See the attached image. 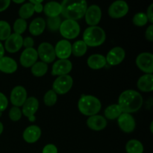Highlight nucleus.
Here are the masks:
<instances>
[{"label": "nucleus", "instance_id": "f257e3e1", "mask_svg": "<svg viewBox=\"0 0 153 153\" xmlns=\"http://www.w3.org/2000/svg\"><path fill=\"white\" fill-rule=\"evenodd\" d=\"M143 100L141 94L134 90H126L121 93L118 99V105L123 113H134L141 108Z\"/></svg>", "mask_w": 153, "mask_h": 153}, {"label": "nucleus", "instance_id": "f03ea898", "mask_svg": "<svg viewBox=\"0 0 153 153\" xmlns=\"http://www.w3.org/2000/svg\"><path fill=\"white\" fill-rule=\"evenodd\" d=\"M61 6V14L65 19L76 21L85 16L88 2L86 0H63Z\"/></svg>", "mask_w": 153, "mask_h": 153}, {"label": "nucleus", "instance_id": "7ed1b4c3", "mask_svg": "<svg viewBox=\"0 0 153 153\" xmlns=\"http://www.w3.org/2000/svg\"><path fill=\"white\" fill-rule=\"evenodd\" d=\"M78 108L81 114L85 116L91 117L96 115L102 108L100 100L92 95H82L78 102Z\"/></svg>", "mask_w": 153, "mask_h": 153}, {"label": "nucleus", "instance_id": "20e7f679", "mask_svg": "<svg viewBox=\"0 0 153 153\" xmlns=\"http://www.w3.org/2000/svg\"><path fill=\"white\" fill-rule=\"evenodd\" d=\"M106 40L105 31L100 26H90L83 32V41L89 47L102 45Z\"/></svg>", "mask_w": 153, "mask_h": 153}, {"label": "nucleus", "instance_id": "39448f33", "mask_svg": "<svg viewBox=\"0 0 153 153\" xmlns=\"http://www.w3.org/2000/svg\"><path fill=\"white\" fill-rule=\"evenodd\" d=\"M80 25L77 21L73 19H67L61 22L59 28L60 34L65 40H73L80 34Z\"/></svg>", "mask_w": 153, "mask_h": 153}, {"label": "nucleus", "instance_id": "423d86ee", "mask_svg": "<svg viewBox=\"0 0 153 153\" xmlns=\"http://www.w3.org/2000/svg\"><path fill=\"white\" fill-rule=\"evenodd\" d=\"M73 79L70 75L60 76L55 79L52 84V90L58 95H64L71 90Z\"/></svg>", "mask_w": 153, "mask_h": 153}, {"label": "nucleus", "instance_id": "0eeeda50", "mask_svg": "<svg viewBox=\"0 0 153 153\" xmlns=\"http://www.w3.org/2000/svg\"><path fill=\"white\" fill-rule=\"evenodd\" d=\"M37 55L38 58L41 59V61L46 64H50L53 62L56 58L55 48L51 43L43 42L39 45L37 48Z\"/></svg>", "mask_w": 153, "mask_h": 153}, {"label": "nucleus", "instance_id": "6e6552de", "mask_svg": "<svg viewBox=\"0 0 153 153\" xmlns=\"http://www.w3.org/2000/svg\"><path fill=\"white\" fill-rule=\"evenodd\" d=\"M129 7L124 0H117L114 1L108 7V13L113 19H120L128 13Z\"/></svg>", "mask_w": 153, "mask_h": 153}, {"label": "nucleus", "instance_id": "1a4fd4ad", "mask_svg": "<svg viewBox=\"0 0 153 153\" xmlns=\"http://www.w3.org/2000/svg\"><path fill=\"white\" fill-rule=\"evenodd\" d=\"M39 101L37 98L31 97L27 98L22 106V114L26 117L30 122H34L36 120L35 114L38 111Z\"/></svg>", "mask_w": 153, "mask_h": 153}, {"label": "nucleus", "instance_id": "9d476101", "mask_svg": "<svg viewBox=\"0 0 153 153\" xmlns=\"http://www.w3.org/2000/svg\"><path fill=\"white\" fill-rule=\"evenodd\" d=\"M136 64L146 74L153 73V55L151 52H142L136 58Z\"/></svg>", "mask_w": 153, "mask_h": 153}, {"label": "nucleus", "instance_id": "9b49d317", "mask_svg": "<svg viewBox=\"0 0 153 153\" xmlns=\"http://www.w3.org/2000/svg\"><path fill=\"white\" fill-rule=\"evenodd\" d=\"M85 22L90 26H96L102 19V10L100 6L92 4L87 8L85 14Z\"/></svg>", "mask_w": 153, "mask_h": 153}, {"label": "nucleus", "instance_id": "f8f14e48", "mask_svg": "<svg viewBox=\"0 0 153 153\" xmlns=\"http://www.w3.org/2000/svg\"><path fill=\"white\" fill-rule=\"evenodd\" d=\"M23 38L20 34L13 33L11 34L4 42V50L9 53H15L17 52L22 47Z\"/></svg>", "mask_w": 153, "mask_h": 153}, {"label": "nucleus", "instance_id": "ddd939ff", "mask_svg": "<svg viewBox=\"0 0 153 153\" xmlns=\"http://www.w3.org/2000/svg\"><path fill=\"white\" fill-rule=\"evenodd\" d=\"M125 57V50L120 46H116L108 52L105 57L106 62L111 66L119 65L124 61Z\"/></svg>", "mask_w": 153, "mask_h": 153}, {"label": "nucleus", "instance_id": "4468645a", "mask_svg": "<svg viewBox=\"0 0 153 153\" xmlns=\"http://www.w3.org/2000/svg\"><path fill=\"white\" fill-rule=\"evenodd\" d=\"M73 69L72 62L68 59H59L55 61L52 65V76H64L69 75Z\"/></svg>", "mask_w": 153, "mask_h": 153}, {"label": "nucleus", "instance_id": "2eb2a0df", "mask_svg": "<svg viewBox=\"0 0 153 153\" xmlns=\"http://www.w3.org/2000/svg\"><path fill=\"white\" fill-rule=\"evenodd\" d=\"M27 91L22 86H16L10 92V100L11 104L16 107H21L27 100Z\"/></svg>", "mask_w": 153, "mask_h": 153}, {"label": "nucleus", "instance_id": "dca6fc26", "mask_svg": "<svg viewBox=\"0 0 153 153\" xmlns=\"http://www.w3.org/2000/svg\"><path fill=\"white\" fill-rule=\"evenodd\" d=\"M120 128L125 133H131L136 127V123L131 114L122 113L117 118Z\"/></svg>", "mask_w": 153, "mask_h": 153}, {"label": "nucleus", "instance_id": "f3484780", "mask_svg": "<svg viewBox=\"0 0 153 153\" xmlns=\"http://www.w3.org/2000/svg\"><path fill=\"white\" fill-rule=\"evenodd\" d=\"M38 59L37 52L34 48L25 49L19 58V62L22 67L25 68L31 67Z\"/></svg>", "mask_w": 153, "mask_h": 153}, {"label": "nucleus", "instance_id": "a211bd4d", "mask_svg": "<svg viewBox=\"0 0 153 153\" xmlns=\"http://www.w3.org/2000/svg\"><path fill=\"white\" fill-rule=\"evenodd\" d=\"M54 48L56 57L59 59H68L72 55L71 43L65 39L58 41Z\"/></svg>", "mask_w": 153, "mask_h": 153}, {"label": "nucleus", "instance_id": "6ab92c4d", "mask_svg": "<svg viewBox=\"0 0 153 153\" xmlns=\"http://www.w3.org/2000/svg\"><path fill=\"white\" fill-rule=\"evenodd\" d=\"M41 128L35 125H31L27 127L22 133L24 140L28 143H34L38 141L41 137Z\"/></svg>", "mask_w": 153, "mask_h": 153}, {"label": "nucleus", "instance_id": "aec40b11", "mask_svg": "<svg viewBox=\"0 0 153 153\" xmlns=\"http://www.w3.org/2000/svg\"><path fill=\"white\" fill-rule=\"evenodd\" d=\"M87 126L90 129L93 131H102L107 126V120L101 115H93L87 120Z\"/></svg>", "mask_w": 153, "mask_h": 153}, {"label": "nucleus", "instance_id": "412c9836", "mask_svg": "<svg viewBox=\"0 0 153 153\" xmlns=\"http://www.w3.org/2000/svg\"><path fill=\"white\" fill-rule=\"evenodd\" d=\"M18 65L14 59L7 56L0 58V71L6 74H12L17 70Z\"/></svg>", "mask_w": 153, "mask_h": 153}, {"label": "nucleus", "instance_id": "4be33fe9", "mask_svg": "<svg viewBox=\"0 0 153 153\" xmlns=\"http://www.w3.org/2000/svg\"><path fill=\"white\" fill-rule=\"evenodd\" d=\"M137 86L142 92H152L153 91V75L145 74L140 76L137 81Z\"/></svg>", "mask_w": 153, "mask_h": 153}, {"label": "nucleus", "instance_id": "5701e85b", "mask_svg": "<svg viewBox=\"0 0 153 153\" xmlns=\"http://www.w3.org/2000/svg\"><path fill=\"white\" fill-rule=\"evenodd\" d=\"M88 66L92 70H100L107 64L105 57L100 54L91 55L87 61Z\"/></svg>", "mask_w": 153, "mask_h": 153}, {"label": "nucleus", "instance_id": "b1692460", "mask_svg": "<svg viewBox=\"0 0 153 153\" xmlns=\"http://www.w3.org/2000/svg\"><path fill=\"white\" fill-rule=\"evenodd\" d=\"M46 28V21L42 17H37L33 19L28 26V30L31 35L39 36L42 34Z\"/></svg>", "mask_w": 153, "mask_h": 153}, {"label": "nucleus", "instance_id": "393cba45", "mask_svg": "<svg viewBox=\"0 0 153 153\" xmlns=\"http://www.w3.org/2000/svg\"><path fill=\"white\" fill-rule=\"evenodd\" d=\"M43 12L48 17H55L61 13V4L57 1H49L43 6Z\"/></svg>", "mask_w": 153, "mask_h": 153}, {"label": "nucleus", "instance_id": "a878e982", "mask_svg": "<svg viewBox=\"0 0 153 153\" xmlns=\"http://www.w3.org/2000/svg\"><path fill=\"white\" fill-rule=\"evenodd\" d=\"M122 113V110L118 104L110 105L105 109L104 114L105 117V118L110 120H114L117 119Z\"/></svg>", "mask_w": 153, "mask_h": 153}, {"label": "nucleus", "instance_id": "bb28decb", "mask_svg": "<svg viewBox=\"0 0 153 153\" xmlns=\"http://www.w3.org/2000/svg\"><path fill=\"white\" fill-rule=\"evenodd\" d=\"M47 64L43 61H37L32 67H31V72L33 76L35 77H42L45 76L48 71Z\"/></svg>", "mask_w": 153, "mask_h": 153}, {"label": "nucleus", "instance_id": "cd10ccee", "mask_svg": "<svg viewBox=\"0 0 153 153\" xmlns=\"http://www.w3.org/2000/svg\"><path fill=\"white\" fill-rule=\"evenodd\" d=\"M86 43L83 40H77L72 45V54L76 57H82L88 51Z\"/></svg>", "mask_w": 153, "mask_h": 153}, {"label": "nucleus", "instance_id": "c85d7f7f", "mask_svg": "<svg viewBox=\"0 0 153 153\" xmlns=\"http://www.w3.org/2000/svg\"><path fill=\"white\" fill-rule=\"evenodd\" d=\"M143 144L139 140L132 139L127 142L126 145V151L127 153H143Z\"/></svg>", "mask_w": 153, "mask_h": 153}, {"label": "nucleus", "instance_id": "c756f323", "mask_svg": "<svg viewBox=\"0 0 153 153\" xmlns=\"http://www.w3.org/2000/svg\"><path fill=\"white\" fill-rule=\"evenodd\" d=\"M34 4L31 3H25L20 7L19 10V16L21 19H27L34 15Z\"/></svg>", "mask_w": 153, "mask_h": 153}, {"label": "nucleus", "instance_id": "7c9ffc66", "mask_svg": "<svg viewBox=\"0 0 153 153\" xmlns=\"http://www.w3.org/2000/svg\"><path fill=\"white\" fill-rule=\"evenodd\" d=\"M57 101H58V94L52 89L48 91L43 97V102L48 107L55 105Z\"/></svg>", "mask_w": 153, "mask_h": 153}, {"label": "nucleus", "instance_id": "2f4dec72", "mask_svg": "<svg viewBox=\"0 0 153 153\" xmlns=\"http://www.w3.org/2000/svg\"><path fill=\"white\" fill-rule=\"evenodd\" d=\"M11 34L10 24L4 20H0V41L5 40Z\"/></svg>", "mask_w": 153, "mask_h": 153}, {"label": "nucleus", "instance_id": "473e14b6", "mask_svg": "<svg viewBox=\"0 0 153 153\" xmlns=\"http://www.w3.org/2000/svg\"><path fill=\"white\" fill-rule=\"evenodd\" d=\"M61 24V19L59 16L55 17H48L46 19V25L51 31H57L59 30Z\"/></svg>", "mask_w": 153, "mask_h": 153}, {"label": "nucleus", "instance_id": "72a5a7b5", "mask_svg": "<svg viewBox=\"0 0 153 153\" xmlns=\"http://www.w3.org/2000/svg\"><path fill=\"white\" fill-rule=\"evenodd\" d=\"M132 22L133 24L136 26L142 27L146 25L149 21H148L146 13H143V12H139V13H137L133 16Z\"/></svg>", "mask_w": 153, "mask_h": 153}, {"label": "nucleus", "instance_id": "f704fd0d", "mask_svg": "<svg viewBox=\"0 0 153 153\" xmlns=\"http://www.w3.org/2000/svg\"><path fill=\"white\" fill-rule=\"evenodd\" d=\"M27 25H27L26 20L19 18V19H16V21L13 23V31L16 34L21 35L27 29Z\"/></svg>", "mask_w": 153, "mask_h": 153}, {"label": "nucleus", "instance_id": "c9c22d12", "mask_svg": "<svg viewBox=\"0 0 153 153\" xmlns=\"http://www.w3.org/2000/svg\"><path fill=\"white\" fill-rule=\"evenodd\" d=\"M8 115L10 120L13 121V122H17L22 117V111H21V109L19 107L13 106L10 109V111H9Z\"/></svg>", "mask_w": 153, "mask_h": 153}, {"label": "nucleus", "instance_id": "e433bc0d", "mask_svg": "<svg viewBox=\"0 0 153 153\" xmlns=\"http://www.w3.org/2000/svg\"><path fill=\"white\" fill-rule=\"evenodd\" d=\"M8 106V100L4 94L0 92V112L6 110Z\"/></svg>", "mask_w": 153, "mask_h": 153}, {"label": "nucleus", "instance_id": "4c0bfd02", "mask_svg": "<svg viewBox=\"0 0 153 153\" xmlns=\"http://www.w3.org/2000/svg\"><path fill=\"white\" fill-rule=\"evenodd\" d=\"M58 148L55 145L52 144V143H49L46 144V146L43 147L42 153H58Z\"/></svg>", "mask_w": 153, "mask_h": 153}, {"label": "nucleus", "instance_id": "58836bf2", "mask_svg": "<svg viewBox=\"0 0 153 153\" xmlns=\"http://www.w3.org/2000/svg\"><path fill=\"white\" fill-rule=\"evenodd\" d=\"M34 45V40L32 37H26L25 38L23 39V42H22V46H24L25 49L33 48Z\"/></svg>", "mask_w": 153, "mask_h": 153}, {"label": "nucleus", "instance_id": "ea45409f", "mask_svg": "<svg viewBox=\"0 0 153 153\" xmlns=\"http://www.w3.org/2000/svg\"><path fill=\"white\" fill-rule=\"evenodd\" d=\"M145 37H146V40L149 42L153 41V25L151 24L149 27L147 28V29L146 30V32H145Z\"/></svg>", "mask_w": 153, "mask_h": 153}, {"label": "nucleus", "instance_id": "a19ab883", "mask_svg": "<svg viewBox=\"0 0 153 153\" xmlns=\"http://www.w3.org/2000/svg\"><path fill=\"white\" fill-rule=\"evenodd\" d=\"M11 0H0V12H3L8 8Z\"/></svg>", "mask_w": 153, "mask_h": 153}, {"label": "nucleus", "instance_id": "79ce46f5", "mask_svg": "<svg viewBox=\"0 0 153 153\" xmlns=\"http://www.w3.org/2000/svg\"><path fill=\"white\" fill-rule=\"evenodd\" d=\"M146 15V16H147L148 21H149L151 24H152L153 23V4H151L148 7Z\"/></svg>", "mask_w": 153, "mask_h": 153}, {"label": "nucleus", "instance_id": "37998d69", "mask_svg": "<svg viewBox=\"0 0 153 153\" xmlns=\"http://www.w3.org/2000/svg\"><path fill=\"white\" fill-rule=\"evenodd\" d=\"M34 12H37V13H41L43 10V5L42 4V3L40 4H34Z\"/></svg>", "mask_w": 153, "mask_h": 153}, {"label": "nucleus", "instance_id": "c03bdc74", "mask_svg": "<svg viewBox=\"0 0 153 153\" xmlns=\"http://www.w3.org/2000/svg\"><path fill=\"white\" fill-rule=\"evenodd\" d=\"M4 46H3V44L1 43V42L0 41V58H2L3 56H4Z\"/></svg>", "mask_w": 153, "mask_h": 153}, {"label": "nucleus", "instance_id": "a18cd8bd", "mask_svg": "<svg viewBox=\"0 0 153 153\" xmlns=\"http://www.w3.org/2000/svg\"><path fill=\"white\" fill-rule=\"evenodd\" d=\"M43 1H44V0H29V2L33 4H40V3H42Z\"/></svg>", "mask_w": 153, "mask_h": 153}, {"label": "nucleus", "instance_id": "49530a36", "mask_svg": "<svg viewBox=\"0 0 153 153\" xmlns=\"http://www.w3.org/2000/svg\"><path fill=\"white\" fill-rule=\"evenodd\" d=\"M3 131H4V126H3L2 123L0 121V135H1V134H2Z\"/></svg>", "mask_w": 153, "mask_h": 153}, {"label": "nucleus", "instance_id": "de8ad7c7", "mask_svg": "<svg viewBox=\"0 0 153 153\" xmlns=\"http://www.w3.org/2000/svg\"><path fill=\"white\" fill-rule=\"evenodd\" d=\"M11 1H13V2L16 3V4H22V3H23L25 0H11Z\"/></svg>", "mask_w": 153, "mask_h": 153}, {"label": "nucleus", "instance_id": "09e8293b", "mask_svg": "<svg viewBox=\"0 0 153 153\" xmlns=\"http://www.w3.org/2000/svg\"><path fill=\"white\" fill-rule=\"evenodd\" d=\"M152 126H153V122L152 121V123H151V124H150V131H151V133H153Z\"/></svg>", "mask_w": 153, "mask_h": 153}, {"label": "nucleus", "instance_id": "8fccbe9b", "mask_svg": "<svg viewBox=\"0 0 153 153\" xmlns=\"http://www.w3.org/2000/svg\"><path fill=\"white\" fill-rule=\"evenodd\" d=\"M1 114H2V112H0V117L1 116Z\"/></svg>", "mask_w": 153, "mask_h": 153}]
</instances>
